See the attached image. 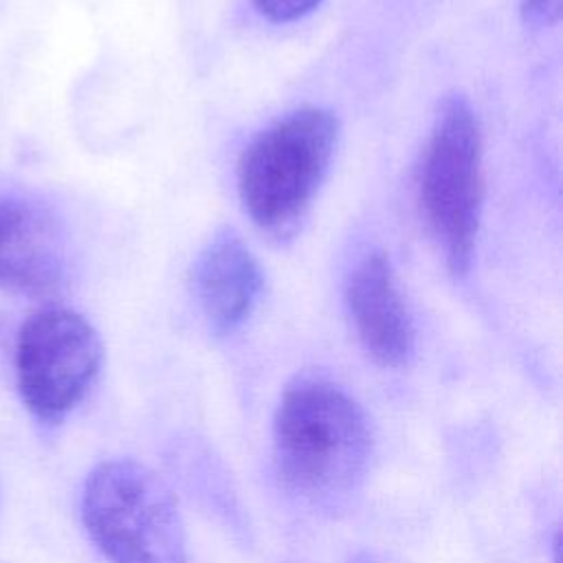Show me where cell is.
<instances>
[{
	"label": "cell",
	"mask_w": 563,
	"mask_h": 563,
	"mask_svg": "<svg viewBox=\"0 0 563 563\" xmlns=\"http://www.w3.org/2000/svg\"><path fill=\"white\" fill-rule=\"evenodd\" d=\"M64 277V242L55 218L35 202L0 198V290L48 295Z\"/></svg>",
	"instance_id": "52a82bcc"
},
{
	"label": "cell",
	"mask_w": 563,
	"mask_h": 563,
	"mask_svg": "<svg viewBox=\"0 0 563 563\" xmlns=\"http://www.w3.org/2000/svg\"><path fill=\"white\" fill-rule=\"evenodd\" d=\"M103 358L97 330L75 310L33 312L15 339V378L26 409L57 422L90 389Z\"/></svg>",
	"instance_id": "5b68a950"
},
{
	"label": "cell",
	"mask_w": 563,
	"mask_h": 563,
	"mask_svg": "<svg viewBox=\"0 0 563 563\" xmlns=\"http://www.w3.org/2000/svg\"><path fill=\"white\" fill-rule=\"evenodd\" d=\"M273 446L286 488L312 504H330L361 484L372 433L365 411L341 387L299 380L279 400Z\"/></svg>",
	"instance_id": "6da1fadb"
},
{
	"label": "cell",
	"mask_w": 563,
	"mask_h": 563,
	"mask_svg": "<svg viewBox=\"0 0 563 563\" xmlns=\"http://www.w3.org/2000/svg\"><path fill=\"white\" fill-rule=\"evenodd\" d=\"M262 275L251 251L233 233H222L194 264V290L218 332L238 328L255 306Z\"/></svg>",
	"instance_id": "ba28073f"
},
{
	"label": "cell",
	"mask_w": 563,
	"mask_h": 563,
	"mask_svg": "<svg viewBox=\"0 0 563 563\" xmlns=\"http://www.w3.org/2000/svg\"><path fill=\"white\" fill-rule=\"evenodd\" d=\"M81 519L110 563H187L178 499L136 460H108L90 471Z\"/></svg>",
	"instance_id": "3957f363"
},
{
	"label": "cell",
	"mask_w": 563,
	"mask_h": 563,
	"mask_svg": "<svg viewBox=\"0 0 563 563\" xmlns=\"http://www.w3.org/2000/svg\"><path fill=\"white\" fill-rule=\"evenodd\" d=\"M482 196L479 123L462 97H451L438 114L422 156L420 202L453 275H464L471 266Z\"/></svg>",
	"instance_id": "277c9868"
},
{
	"label": "cell",
	"mask_w": 563,
	"mask_h": 563,
	"mask_svg": "<svg viewBox=\"0 0 563 563\" xmlns=\"http://www.w3.org/2000/svg\"><path fill=\"white\" fill-rule=\"evenodd\" d=\"M319 2L321 0H255V7L273 22H292L310 13Z\"/></svg>",
	"instance_id": "9c48e42d"
},
{
	"label": "cell",
	"mask_w": 563,
	"mask_h": 563,
	"mask_svg": "<svg viewBox=\"0 0 563 563\" xmlns=\"http://www.w3.org/2000/svg\"><path fill=\"white\" fill-rule=\"evenodd\" d=\"M339 123L323 108H299L260 132L238 163L244 211L271 238L297 231L328 172Z\"/></svg>",
	"instance_id": "7a4b0ae2"
},
{
	"label": "cell",
	"mask_w": 563,
	"mask_h": 563,
	"mask_svg": "<svg viewBox=\"0 0 563 563\" xmlns=\"http://www.w3.org/2000/svg\"><path fill=\"white\" fill-rule=\"evenodd\" d=\"M347 308L365 352L383 367L409 363L416 345L413 321L385 253H367L350 275Z\"/></svg>",
	"instance_id": "8992f818"
},
{
	"label": "cell",
	"mask_w": 563,
	"mask_h": 563,
	"mask_svg": "<svg viewBox=\"0 0 563 563\" xmlns=\"http://www.w3.org/2000/svg\"><path fill=\"white\" fill-rule=\"evenodd\" d=\"M561 0H521V15L526 24L545 26L559 20Z\"/></svg>",
	"instance_id": "30bf717a"
}]
</instances>
